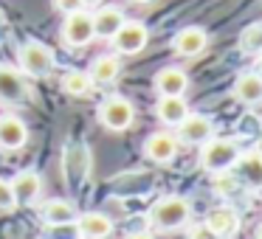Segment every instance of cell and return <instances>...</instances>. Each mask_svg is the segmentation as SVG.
<instances>
[{
  "mask_svg": "<svg viewBox=\"0 0 262 239\" xmlns=\"http://www.w3.org/2000/svg\"><path fill=\"white\" fill-rule=\"evenodd\" d=\"M189 220H192V205L178 194H166V197L155 200L149 208V222L158 231H181L189 225Z\"/></svg>",
  "mask_w": 262,
  "mask_h": 239,
  "instance_id": "6da1fadb",
  "label": "cell"
},
{
  "mask_svg": "<svg viewBox=\"0 0 262 239\" xmlns=\"http://www.w3.org/2000/svg\"><path fill=\"white\" fill-rule=\"evenodd\" d=\"M17 65L23 76H34V79H42L48 76L54 68H57V57L54 51L40 40H26L23 45L17 48Z\"/></svg>",
  "mask_w": 262,
  "mask_h": 239,
  "instance_id": "7a4b0ae2",
  "label": "cell"
},
{
  "mask_svg": "<svg viewBox=\"0 0 262 239\" xmlns=\"http://www.w3.org/2000/svg\"><path fill=\"white\" fill-rule=\"evenodd\" d=\"M239 158V147L231 138H209L206 144H200V169L209 175H220L228 172Z\"/></svg>",
  "mask_w": 262,
  "mask_h": 239,
  "instance_id": "3957f363",
  "label": "cell"
},
{
  "mask_svg": "<svg viewBox=\"0 0 262 239\" xmlns=\"http://www.w3.org/2000/svg\"><path fill=\"white\" fill-rule=\"evenodd\" d=\"M99 121H102V127H107L110 132H124V130H130L133 121H136V107H133V102L124 96H107L99 104Z\"/></svg>",
  "mask_w": 262,
  "mask_h": 239,
  "instance_id": "277c9868",
  "label": "cell"
},
{
  "mask_svg": "<svg viewBox=\"0 0 262 239\" xmlns=\"http://www.w3.org/2000/svg\"><path fill=\"white\" fill-rule=\"evenodd\" d=\"M59 37H62V42L68 48H85L91 45L93 40H96V34H93V17L91 12H74V14H65L62 20V29H59Z\"/></svg>",
  "mask_w": 262,
  "mask_h": 239,
  "instance_id": "5b68a950",
  "label": "cell"
},
{
  "mask_svg": "<svg viewBox=\"0 0 262 239\" xmlns=\"http://www.w3.org/2000/svg\"><path fill=\"white\" fill-rule=\"evenodd\" d=\"M113 51L121 54V57H133V54H141L149 42V29L138 20H124L119 31L113 34Z\"/></svg>",
  "mask_w": 262,
  "mask_h": 239,
  "instance_id": "8992f818",
  "label": "cell"
},
{
  "mask_svg": "<svg viewBox=\"0 0 262 239\" xmlns=\"http://www.w3.org/2000/svg\"><path fill=\"white\" fill-rule=\"evenodd\" d=\"M209 48V34L200 26H186L172 37V51L183 59H194Z\"/></svg>",
  "mask_w": 262,
  "mask_h": 239,
  "instance_id": "52a82bcc",
  "label": "cell"
},
{
  "mask_svg": "<svg viewBox=\"0 0 262 239\" xmlns=\"http://www.w3.org/2000/svg\"><path fill=\"white\" fill-rule=\"evenodd\" d=\"M211 135H214V121L203 113H189L186 118L178 124L175 138L183 144H192V147H200V144H206Z\"/></svg>",
  "mask_w": 262,
  "mask_h": 239,
  "instance_id": "ba28073f",
  "label": "cell"
},
{
  "mask_svg": "<svg viewBox=\"0 0 262 239\" xmlns=\"http://www.w3.org/2000/svg\"><path fill=\"white\" fill-rule=\"evenodd\" d=\"M29 99V85L23 74L9 65H0V104H23Z\"/></svg>",
  "mask_w": 262,
  "mask_h": 239,
  "instance_id": "9c48e42d",
  "label": "cell"
},
{
  "mask_svg": "<svg viewBox=\"0 0 262 239\" xmlns=\"http://www.w3.org/2000/svg\"><path fill=\"white\" fill-rule=\"evenodd\" d=\"M9 183H12V194H14V203L17 205H31V203H37L40 194H42V177L31 169L17 172Z\"/></svg>",
  "mask_w": 262,
  "mask_h": 239,
  "instance_id": "30bf717a",
  "label": "cell"
},
{
  "mask_svg": "<svg viewBox=\"0 0 262 239\" xmlns=\"http://www.w3.org/2000/svg\"><path fill=\"white\" fill-rule=\"evenodd\" d=\"M29 144V127L17 115H0V149L17 152Z\"/></svg>",
  "mask_w": 262,
  "mask_h": 239,
  "instance_id": "8fae6325",
  "label": "cell"
},
{
  "mask_svg": "<svg viewBox=\"0 0 262 239\" xmlns=\"http://www.w3.org/2000/svg\"><path fill=\"white\" fill-rule=\"evenodd\" d=\"M155 93L158 96H183V93L189 90V76L183 68H175V65H169V68H161L158 74H155Z\"/></svg>",
  "mask_w": 262,
  "mask_h": 239,
  "instance_id": "7c38bea8",
  "label": "cell"
},
{
  "mask_svg": "<svg viewBox=\"0 0 262 239\" xmlns=\"http://www.w3.org/2000/svg\"><path fill=\"white\" fill-rule=\"evenodd\" d=\"M144 155H147L152 163H169L178 155V138L172 132H152V135L144 141Z\"/></svg>",
  "mask_w": 262,
  "mask_h": 239,
  "instance_id": "4fadbf2b",
  "label": "cell"
},
{
  "mask_svg": "<svg viewBox=\"0 0 262 239\" xmlns=\"http://www.w3.org/2000/svg\"><path fill=\"white\" fill-rule=\"evenodd\" d=\"M91 17H93V34H96V40H113V34L127 20L119 6H102V9H96Z\"/></svg>",
  "mask_w": 262,
  "mask_h": 239,
  "instance_id": "5bb4252c",
  "label": "cell"
},
{
  "mask_svg": "<svg viewBox=\"0 0 262 239\" xmlns=\"http://www.w3.org/2000/svg\"><path fill=\"white\" fill-rule=\"evenodd\" d=\"M76 231L85 239H107L113 233V220L102 211H85L76 217Z\"/></svg>",
  "mask_w": 262,
  "mask_h": 239,
  "instance_id": "9a60e30c",
  "label": "cell"
},
{
  "mask_svg": "<svg viewBox=\"0 0 262 239\" xmlns=\"http://www.w3.org/2000/svg\"><path fill=\"white\" fill-rule=\"evenodd\" d=\"M189 113L192 110L183 96H158V102H155V118L166 127H178Z\"/></svg>",
  "mask_w": 262,
  "mask_h": 239,
  "instance_id": "2e32d148",
  "label": "cell"
},
{
  "mask_svg": "<svg viewBox=\"0 0 262 239\" xmlns=\"http://www.w3.org/2000/svg\"><path fill=\"white\" fill-rule=\"evenodd\" d=\"M88 76H91V82H93V85H99V87L113 85V82L121 76V59H119V54H104V57H96L91 62Z\"/></svg>",
  "mask_w": 262,
  "mask_h": 239,
  "instance_id": "e0dca14e",
  "label": "cell"
},
{
  "mask_svg": "<svg viewBox=\"0 0 262 239\" xmlns=\"http://www.w3.org/2000/svg\"><path fill=\"white\" fill-rule=\"evenodd\" d=\"M234 99L239 104H259L262 102V76L248 70V74H239L234 82Z\"/></svg>",
  "mask_w": 262,
  "mask_h": 239,
  "instance_id": "ac0fdd59",
  "label": "cell"
},
{
  "mask_svg": "<svg viewBox=\"0 0 262 239\" xmlns=\"http://www.w3.org/2000/svg\"><path fill=\"white\" fill-rule=\"evenodd\" d=\"M234 166H237V177H239V180H243L248 188L259 192V188H262V155L259 152L239 155Z\"/></svg>",
  "mask_w": 262,
  "mask_h": 239,
  "instance_id": "d6986e66",
  "label": "cell"
},
{
  "mask_svg": "<svg viewBox=\"0 0 262 239\" xmlns=\"http://www.w3.org/2000/svg\"><path fill=\"white\" fill-rule=\"evenodd\" d=\"M40 214H42L46 225H68V222H76L79 211L68 200H48V203H42Z\"/></svg>",
  "mask_w": 262,
  "mask_h": 239,
  "instance_id": "ffe728a7",
  "label": "cell"
},
{
  "mask_svg": "<svg viewBox=\"0 0 262 239\" xmlns=\"http://www.w3.org/2000/svg\"><path fill=\"white\" fill-rule=\"evenodd\" d=\"M206 225L211 228V231L217 233L220 239L226 236H234V233H239V214L234 208H214L209 217H206Z\"/></svg>",
  "mask_w": 262,
  "mask_h": 239,
  "instance_id": "44dd1931",
  "label": "cell"
},
{
  "mask_svg": "<svg viewBox=\"0 0 262 239\" xmlns=\"http://www.w3.org/2000/svg\"><path fill=\"white\" fill-rule=\"evenodd\" d=\"M59 85H62V90L74 99H82L93 90V82H91V76H88V70H79V68H71L68 74L62 76Z\"/></svg>",
  "mask_w": 262,
  "mask_h": 239,
  "instance_id": "7402d4cb",
  "label": "cell"
},
{
  "mask_svg": "<svg viewBox=\"0 0 262 239\" xmlns=\"http://www.w3.org/2000/svg\"><path fill=\"white\" fill-rule=\"evenodd\" d=\"M239 51L248 57H259L262 54V23H251L239 34Z\"/></svg>",
  "mask_w": 262,
  "mask_h": 239,
  "instance_id": "603a6c76",
  "label": "cell"
},
{
  "mask_svg": "<svg viewBox=\"0 0 262 239\" xmlns=\"http://www.w3.org/2000/svg\"><path fill=\"white\" fill-rule=\"evenodd\" d=\"M214 192L223 197H231V194H237V180L228 172H220V175H214Z\"/></svg>",
  "mask_w": 262,
  "mask_h": 239,
  "instance_id": "cb8c5ba5",
  "label": "cell"
},
{
  "mask_svg": "<svg viewBox=\"0 0 262 239\" xmlns=\"http://www.w3.org/2000/svg\"><path fill=\"white\" fill-rule=\"evenodd\" d=\"M17 203H14V194H12V183L0 177V211H14Z\"/></svg>",
  "mask_w": 262,
  "mask_h": 239,
  "instance_id": "d4e9b609",
  "label": "cell"
},
{
  "mask_svg": "<svg viewBox=\"0 0 262 239\" xmlns=\"http://www.w3.org/2000/svg\"><path fill=\"white\" fill-rule=\"evenodd\" d=\"M186 233H189V239H220L209 225H206V222H194V225H189Z\"/></svg>",
  "mask_w": 262,
  "mask_h": 239,
  "instance_id": "484cf974",
  "label": "cell"
},
{
  "mask_svg": "<svg viewBox=\"0 0 262 239\" xmlns=\"http://www.w3.org/2000/svg\"><path fill=\"white\" fill-rule=\"evenodd\" d=\"M88 3L85 0H54V9L57 12H62V14H74V12H82Z\"/></svg>",
  "mask_w": 262,
  "mask_h": 239,
  "instance_id": "4316f807",
  "label": "cell"
},
{
  "mask_svg": "<svg viewBox=\"0 0 262 239\" xmlns=\"http://www.w3.org/2000/svg\"><path fill=\"white\" fill-rule=\"evenodd\" d=\"M127 239H155L152 233H147V231H136V233H130Z\"/></svg>",
  "mask_w": 262,
  "mask_h": 239,
  "instance_id": "83f0119b",
  "label": "cell"
},
{
  "mask_svg": "<svg viewBox=\"0 0 262 239\" xmlns=\"http://www.w3.org/2000/svg\"><path fill=\"white\" fill-rule=\"evenodd\" d=\"M133 6H149V3H152V0H130Z\"/></svg>",
  "mask_w": 262,
  "mask_h": 239,
  "instance_id": "f1b7e54d",
  "label": "cell"
},
{
  "mask_svg": "<svg viewBox=\"0 0 262 239\" xmlns=\"http://www.w3.org/2000/svg\"><path fill=\"white\" fill-rule=\"evenodd\" d=\"M254 74L262 76V54H259V59H256V70H254Z\"/></svg>",
  "mask_w": 262,
  "mask_h": 239,
  "instance_id": "f546056e",
  "label": "cell"
},
{
  "mask_svg": "<svg viewBox=\"0 0 262 239\" xmlns=\"http://www.w3.org/2000/svg\"><path fill=\"white\" fill-rule=\"evenodd\" d=\"M254 239H262V225L256 228V233H254Z\"/></svg>",
  "mask_w": 262,
  "mask_h": 239,
  "instance_id": "4dcf8cb0",
  "label": "cell"
},
{
  "mask_svg": "<svg viewBox=\"0 0 262 239\" xmlns=\"http://www.w3.org/2000/svg\"><path fill=\"white\" fill-rule=\"evenodd\" d=\"M256 152L262 155V138H259V141H256Z\"/></svg>",
  "mask_w": 262,
  "mask_h": 239,
  "instance_id": "1f68e13d",
  "label": "cell"
},
{
  "mask_svg": "<svg viewBox=\"0 0 262 239\" xmlns=\"http://www.w3.org/2000/svg\"><path fill=\"white\" fill-rule=\"evenodd\" d=\"M85 3H99V0H85Z\"/></svg>",
  "mask_w": 262,
  "mask_h": 239,
  "instance_id": "d6a6232c",
  "label": "cell"
},
{
  "mask_svg": "<svg viewBox=\"0 0 262 239\" xmlns=\"http://www.w3.org/2000/svg\"><path fill=\"white\" fill-rule=\"evenodd\" d=\"M0 20H3V17H0Z\"/></svg>",
  "mask_w": 262,
  "mask_h": 239,
  "instance_id": "836d02e7",
  "label": "cell"
}]
</instances>
